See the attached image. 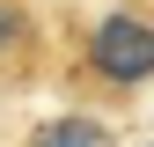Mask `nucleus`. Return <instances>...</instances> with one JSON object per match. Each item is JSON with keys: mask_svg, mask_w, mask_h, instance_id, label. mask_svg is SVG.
I'll list each match as a JSON object with an SVG mask.
<instances>
[{"mask_svg": "<svg viewBox=\"0 0 154 147\" xmlns=\"http://www.w3.org/2000/svg\"><path fill=\"white\" fill-rule=\"evenodd\" d=\"M88 74H103V81H118V88L154 81V22L132 15V8L103 15L95 37H88Z\"/></svg>", "mask_w": 154, "mask_h": 147, "instance_id": "nucleus-1", "label": "nucleus"}, {"mask_svg": "<svg viewBox=\"0 0 154 147\" xmlns=\"http://www.w3.org/2000/svg\"><path fill=\"white\" fill-rule=\"evenodd\" d=\"M29 147H110V125L73 110V118H51V125H37V140H29Z\"/></svg>", "mask_w": 154, "mask_h": 147, "instance_id": "nucleus-2", "label": "nucleus"}, {"mask_svg": "<svg viewBox=\"0 0 154 147\" xmlns=\"http://www.w3.org/2000/svg\"><path fill=\"white\" fill-rule=\"evenodd\" d=\"M22 37H29V8L22 0H0V59H15Z\"/></svg>", "mask_w": 154, "mask_h": 147, "instance_id": "nucleus-3", "label": "nucleus"}, {"mask_svg": "<svg viewBox=\"0 0 154 147\" xmlns=\"http://www.w3.org/2000/svg\"><path fill=\"white\" fill-rule=\"evenodd\" d=\"M147 147H154V140H147Z\"/></svg>", "mask_w": 154, "mask_h": 147, "instance_id": "nucleus-4", "label": "nucleus"}]
</instances>
